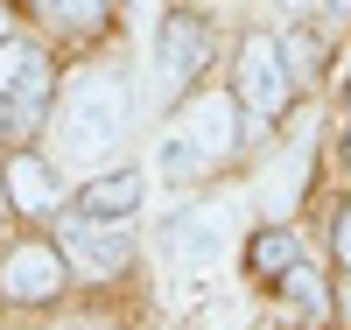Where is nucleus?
Returning a JSON list of instances; mask_svg holds the SVG:
<instances>
[{
	"mask_svg": "<svg viewBox=\"0 0 351 330\" xmlns=\"http://www.w3.org/2000/svg\"><path fill=\"white\" fill-rule=\"evenodd\" d=\"M56 246H71V260L84 267V274H112V267L127 260V232H120V218H71L64 225V239Z\"/></svg>",
	"mask_w": 351,
	"mask_h": 330,
	"instance_id": "0eeeda50",
	"label": "nucleus"
},
{
	"mask_svg": "<svg viewBox=\"0 0 351 330\" xmlns=\"http://www.w3.org/2000/svg\"><path fill=\"white\" fill-rule=\"evenodd\" d=\"M239 113H246V134H260V127H274V119L288 113V99H295V78H288V64H281V43L274 36H246L239 43Z\"/></svg>",
	"mask_w": 351,
	"mask_h": 330,
	"instance_id": "f03ea898",
	"label": "nucleus"
},
{
	"mask_svg": "<svg viewBox=\"0 0 351 330\" xmlns=\"http://www.w3.org/2000/svg\"><path fill=\"white\" fill-rule=\"evenodd\" d=\"M274 8H288V14H309V8H324V0H274Z\"/></svg>",
	"mask_w": 351,
	"mask_h": 330,
	"instance_id": "a211bd4d",
	"label": "nucleus"
},
{
	"mask_svg": "<svg viewBox=\"0 0 351 330\" xmlns=\"http://www.w3.org/2000/svg\"><path fill=\"white\" fill-rule=\"evenodd\" d=\"M0 28H8V21H0Z\"/></svg>",
	"mask_w": 351,
	"mask_h": 330,
	"instance_id": "b1692460",
	"label": "nucleus"
},
{
	"mask_svg": "<svg viewBox=\"0 0 351 330\" xmlns=\"http://www.w3.org/2000/svg\"><path fill=\"white\" fill-rule=\"evenodd\" d=\"M43 8H56V0H43Z\"/></svg>",
	"mask_w": 351,
	"mask_h": 330,
	"instance_id": "4be33fe9",
	"label": "nucleus"
},
{
	"mask_svg": "<svg viewBox=\"0 0 351 330\" xmlns=\"http://www.w3.org/2000/svg\"><path fill=\"white\" fill-rule=\"evenodd\" d=\"M112 14V0H56V21L64 28H99Z\"/></svg>",
	"mask_w": 351,
	"mask_h": 330,
	"instance_id": "dca6fc26",
	"label": "nucleus"
},
{
	"mask_svg": "<svg viewBox=\"0 0 351 330\" xmlns=\"http://www.w3.org/2000/svg\"><path fill=\"white\" fill-rule=\"evenodd\" d=\"M281 64H288V78H316V64H324V43H316L309 36V28H288V36H281Z\"/></svg>",
	"mask_w": 351,
	"mask_h": 330,
	"instance_id": "2eb2a0df",
	"label": "nucleus"
},
{
	"mask_svg": "<svg viewBox=\"0 0 351 330\" xmlns=\"http://www.w3.org/2000/svg\"><path fill=\"white\" fill-rule=\"evenodd\" d=\"M344 92H351V84H344Z\"/></svg>",
	"mask_w": 351,
	"mask_h": 330,
	"instance_id": "5701e85b",
	"label": "nucleus"
},
{
	"mask_svg": "<svg viewBox=\"0 0 351 330\" xmlns=\"http://www.w3.org/2000/svg\"><path fill=\"white\" fill-rule=\"evenodd\" d=\"M211 56V28L197 14H162V36H155V78H162V99H183L190 78L204 71Z\"/></svg>",
	"mask_w": 351,
	"mask_h": 330,
	"instance_id": "20e7f679",
	"label": "nucleus"
},
{
	"mask_svg": "<svg viewBox=\"0 0 351 330\" xmlns=\"http://www.w3.org/2000/svg\"><path fill=\"white\" fill-rule=\"evenodd\" d=\"M0 134H8V99H0Z\"/></svg>",
	"mask_w": 351,
	"mask_h": 330,
	"instance_id": "aec40b11",
	"label": "nucleus"
},
{
	"mask_svg": "<svg viewBox=\"0 0 351 330\" xmlns=\"http://www.w3.org/2000/svg\"><path fill=\"white\" fill-rule=\"evenodd\" d=\"M0 288H8V303H49L56 288H64V260H56V246H14L8 267H0Z\"/></svg>",
	"mask_w": 351,
	"mask_h": 330,
	"instance_id": "423d86ee",
	"label": "nucleus"
},
{
	"mask_svg": "<svg viewBox=\"0 0 351 330\" xmlns=\"http://www.w3.org/2000/svg\"><path fill=\"white\" fill-rule=\"evenodd\" d=\"M49 56L28 49V43H8L0 36V99H8V134H36V119L49 113Z\"/></svg>",
	"mask_w": 351,
	"mask_h": 330,
	"instance_id": "7ed1b4c3",
	"label": "nucleus"
},
{
	"mask_svg": "<svg viewBox=\"0 0 351 330\" xmlns=\"http://www.w3.org/2000/svg\"><path fill=\"white\" fill-rule=\"evenodd\" d=\"M330 8H337V14H351V0H330Z\"/></svg>",
	"mask_w": 351,
	"mask_h": 330,
	"instance_id": "412c9836",
	"label": "nucleus"
},
{
	"mask_svg": "<svg viewBox=\"0 0 351 330\" xmlns=\"http://www.w3.org/2000/svg\"><path fill=\"white\" fill-rule=\"evenodd\" d=\"M330 246H337V260L351 267V204H344V218H337V239H330Z\"/></svg>",
	"mask_w": 351,
	"mask_h": 330,
	"instance_id": "f3484780",
	"label": "nucleus"
},
{
	"mask_svg": "<svg viewBox=\"0 0 351 330\" xmlns=\"http://www.w3.org/2000/svg\"><path fill=\"white\" fill-rule=\"evenodd\" d=\"M295 260H302V246H295V232H288V225H267V232L253 239V267H260V274H274V281H281Z\"/></svg>",
	"mask_w": 351,
	"mask_h": 330,
	"instance_id": "ddd939ff",
	"label": "nucleus"
},
{
	"mask_svg": "<svg viewBox=\"0 0 351 330\" xmlns=\"http://www.w3.org/2000/svg\"><path fill=\"white\" fill-rule=\"evenodd\" d=\"M225 239H232V204H190V211H176L162 225L169 260H211Z\"/></svg>",
	"mask_w": 351,
	"mask_h": 330,
	"instance_id": "39448f33",
	"label": "nucleus"
},
{
	"mask_svg": "<svg viewBox=\"0 0 351 330\" xmlns=\"http://www.w3.org/2000/svg\"><path fill=\"white\" fill-rule=\"evenodd\" d=\"M0 183H8L14 211H28V218H49V211H56V176H49V162H43V155H14Z\"/></svg>",
	"mask_w": 351,
	"mask_h": 330,
	"instance_id": "6e6552de",
	"label": "nucleus"
},
{
	"mask_svg": "<svg viewBox=\"0 0 351 330\" xmlns=\"http://www.w3.org/2000/svg\"><path fill=\"white\" fill-rule=\"evenodd\" d=\"M141 197H148L141 169H112V176H92V183H84V211L92 218H127V211H141Z\"/></svg>",
	"mask_w": 351,
	"mask_h": 330,
	"instance_id": "9d476101",
	"label": "nucleus"
},
{
	"mask_svg": "<svg viewBox=\"0 0 351 330\" xmlns=\"http://www.w3.org/2000/svg\"><path fill=\"white\" fill-rule=\"evenodd\" d=\"M239 119H246V113H239V92H232V99L218 92V99H197L183 127L211 148V155H232V148H239Z\"/></svg>",
	"mask_w": 351,
	"mask_h": 330,
	"instance_id": "1a4fd4ad",
	"label": "nucleus"
},
{
	"mask_svg": "<svg viewBox=\"0 0 351 330\" xmlns=\"http://www.w3.org/2000/svg\"><path fill=\"white\" fill-rule=\"evenodd\" d=\"M302 176H309V141H295L288 148V162L267 176V190H260V204H267V218L281 225L288 211H295V197H302Z\"/></svg>",
	"mask_w": 351,
	"mask_h": 330,
	"instance_id": "9b49d317",
	"label": "nucleus"
},
{
	"mask_svg": "<svg viewBox=\"0 0 351 330\" xmlns=\"http://www.w3.org/2000/svg\"><path fill=\"white\" fill-rule=\"evenodd\" d=\"M127 127H134V92H127V78L84 71L71 92H64V155H71V162L99 169L112 148L127 141Z\"/></svg>",
	"mask_w": 351,
	"mask_h": 330,
	"instance_id": "f257e3e1",
	"label": "nucleus"
},
{
	"mask_svg": "<svg viewBox=\"0 0 351 330\" xmlns=\"http://www.w3.org/2000/svg\"><path fill=\"white\" fill-rule=\"evenodd\" d=\"M337 303H344V316H351V281H344V295H337Z\"/></svg>",
	"mask_w": 351,
	"mask_h": 330,
	"instance_id": "6ab92c4d",
	"label": "nucleus"
},
{
	"mask_svg": "<svg viewBox=\"0 0 351 330\" xmlns=\"http://www.w3.org/2000/svg\"><path fill=\"white\" fill-rule=\"evenodd\" d=\"M218 155H211V148H204L190 127H176L169 141H162V176H176V183H190V176H204V169H211Z\"/></svg>",
	"mask_w": 351,
	"mask_h": 330,
	"instance_id": "f8f14e48",
	"label": "nucleus"
},
{
	"mask_svg": "<svg viewBox=\"0 0 351 330\" xmlns=\"http://www.w3.org/2000/svg\"><path fill=\"white\" fill-rule=\"evenodd\" d=\"M281 295H288V303H295V309H309V323L316 316H324V303H330V288H324V274H316V267H288V274H281Z\"/></svg>",
	"mask_w": 351,
	"mask_h": 330,
	"instance_id": "4468645a",
	"label": "nucleus"
}]
</instances>
